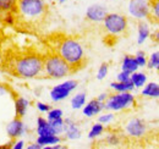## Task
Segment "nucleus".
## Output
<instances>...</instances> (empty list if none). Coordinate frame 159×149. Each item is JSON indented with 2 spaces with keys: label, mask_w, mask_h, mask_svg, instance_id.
Here are the masks:
<instances>
[{
  "label": "nucleus",
  "mask_w": 159,
  "mask_h": 149,
  "mask_svg": "<svg viewBox=\"0 0 159 149\" xmlns=\"http://www.w3.org/2000/svg\"><path fill=\"white\" fill-rule=\"evenodd\" d=\"M147 69L159 72V52H153L147 59Z\"/></svg>",
  "instance_id": "nucleus-27"
},
{
  "label": "nucleus",
  "mask_w": 159,
  "mask_h": 149,
  "mask_svg": "<svg viewBox=\"0 0 159 149\" xmlns=\"http://www.w3.org/2000/svg\"><path fill=\"white\" fill-rule=\"evenodd\" d=\"M135 59H136V61H137V65H139V69L146 67V65H147V59H148V56H147V54H146V52H143V50L137 52L136 55H135Z\"/></svg>",
  "instance_id": "nucleus-30"
},
{
  "label": "nucleus",
  "mask_w": 159,
  "mask_h": 149,
  "mask_svg": "<svg viewBox=\"0 0 159 149\" xmlns=\"http://www.w3.org/2000/svg\"><path fill=\"white\" fill-rule=\"evenodd\" d=\"M137 106V99L132 92H114L109 94L104 102V109L107 111L120 112L129 111Z\"/></svg>",
  "instance_id": "nucleus-6"
},
{
  "label": "nucleus",
  "mask_w": 159,
  "mask_h": 149,
  "mask_svg": "<svg viewBox=\"0 0 159 149\" xmlns=\"http://www.w3.org/2000/svg\"><path fill=\"white\" fill-rule=\"evenodd\" d=\"M109 86H110V89H111L113 92H118V93H119V92H132V91L135 89V87H134L131 79H130V81H126V82L114 81V82H111Z\"/></svg>",
  "instance_id": "nucleus-22"
},
{
  "label": "nucleus",
  "mask_w": 159,
  "mask_h": 149,
  "mask_svg": "<svg viewBox=\"0 0 159 149\" xmlns=\"http://www.w3.org/2000/svg\"><path fill=\"white\" fill-rule=\"evenodd\" d=\"M151 25L146 20H141L137 22V44L146 43L151 37Z\"/></svg>",
  "instance_id": "nucleus-15"
},
{
  "label": "nucleus",
  "mask_w": 159,
  "mask_h": 149,
  "mask_svg": "<svg viewBox=\"0 0 159 149\" xmlns=\"http://www.w3.org/2000/svg\"><path fill=\"white\" fill-rule=\"evenodd\" d=\"M114 120H115V114L113 111H107V110H105V112H103L102 115H99V117H98V122L103 124L105 127L109 126Z\"/></svg>",
  "instance_id": "nucleus-29"
},
{
  "label": "nucleus",
  "mask_w": 159,
  "mask_h": 149,
  "mask_svg": "<svg viewBox=\"0 0 159 149\" xmlns=\"http://www.w3.org/2000/svg\"><path fill=\"white\" fill-rule=\"evenodd\" d=\"M36 106H37L38 111L43 112V114H47V112L52 109V106H50L49 104H47V103H42V102H38V103L36 104Z\"/></svg>",
  "instance_id": "nucleus-33"
},
{
  "label": "nucleus",
  "mask_w": 159,
  "mask_h": 149,
  "mask_svg": "<svg viewBox=\"0 0 159 149\" xmlns=\"http://www.w3.org/2000/svg\"><path fill=\"white\" fill-rule=\"evenodd\" d=\"M141 95L143 98L159 99V83L158 82H147L141 88Z\"/></svg>",
  "instance_id": "nucleus-17"
},
{
  "label": "nucleus",
  "mask_w": 159,
  "mask_h": 149,
  "mask_svg": "<svg viewBox=\"0 0 159 149\" xmlns=\"http://www.w3.org/2000/svg\"><path fill=\"white\" fill-rule=\"evenodd\" d=\"M108 74H109V62H103L97 71V79L103 81L108 76Z\"/></svg>",
  "instance_id": "nucleus-31"
},
{
  "label": "nucleus",
  "mask_w": 159,
  "mask_h": 149,
  "mask_svg": "<svg viewBox=\"0 0 159 149\" xmlns=\"http://www.w3.org/2000/svg\"><path fill=\"white\" fill-rule=\"evenodd\" d=\"M79 86V82L75 81V79H67V81H64L62 83H59L57 86H54L50 92V99L54 102V103H59L65 100L66 98H69V95L72 93Z\"/></svg>",
  "instance_id": "nucleus-8"
},
{
  "label": "nucleus",
  "mask_w": 159,
  "mask_h": 149,
  "mask_svg": "<svg viewBox=\"0 0 159 149\" xmlns=\"http://www.w3.org/2000/svg\"><path fill=\"white\" fill-rule=\"evenodd\" d=\"M6 133L10 139H17L19 137L23 136L26 133V127L23 125V121L20 117H14L6 126Z\"/></svg>",
  "instance_id": "nucleus-12"
},
{
  "label": "nucleus",
  "mask_w": 159,
  "mask_h": 149,
  "mask_svg": "<svg viewBox=\"0 0 159 149\" xmlns=\"http://www.w3.org/2000/svg\"><path fill=\"white\" fill-rule=\"evenodd\" d=\"M107 131V127L100 124V122H96L94 125H92V127L88 131V138L92 139V141H96L98 139L100 136H103V133Z\"/></svg>",
  "instance_id": "nucleus-24"
},
{
  "label": "nucleus",
  "mask_w": 159,
  "mask_h": 149,
  "mask_svg": "<svg viewBox=\"0 0 159 149\" xmlns=\"http://www.w3.org/2000/svg\"><path fill=\"white\" fill-rule=\"evenodd\" d=\"M107 14H108V10L105 6L100 4H93L87 7L84 17H86V21L91 23H102Z\"/></svg>",
  "instance_id": "nucleus-11"
},
{
  "label": "nucleus",
  "mask_w": 159,
  "mask_h": 149,
  "mask_svg": "<svg viewBox=\"0 0 159 149\" xmlns=\"http://www.w3.org/2000/svg\"><path fill=\"white\" fill-rule=\"evenodd\" d=\"M47 48L64 59L72 70V74L79 72L87 64L84 48L77 38L65 34H50L44 40Z\"/></svg>",
  "instance_id": "nucleus-3"
},
{
  "label": "nucleus",
  "mask_w": 159,
  "mask_h": 149,
  "mask_svg": "<svg viewBox=\"0 0 159 149\" xmlns=\"http://www.w3.org/2000/svg\"><path fill=\"white\" fill-rule=\"evenodd\" d=\"M102 27L108 38H120L129 32V19L118 12H108L102 22Z\"/></svg>",
  "instance_id": "nucleus-5"
},
{
  "label": "nucleus",
  "mask_w": 159,
  "mask_h": 149,
  "mask_svg": "<svg viewBox=\"0 0 159 149\" xmlns=\"http://www.w3.org/2000/svg\"><path fill=\"white\" fill-rule=\"evenodd\" d=\"M148 1H149V9H151L148 20L159 25V0H148Z\"/></svg>",
  "instance_id": "nucleus-26"
},
{
  "label": "nucleus",
  "mask_w": 159,
  "mask_h": 149,
  "mask_svg": "<svg viewBox=\"0 0 159 149\" xmlns=\"http://www.w3.org/2000/svg\"><path fill=\"white\" fill-rule=\"evenodd\" d=\"M4 15H5V12H2V11L0 10V23H1V21H2V17H4Z\"/></svg>",
  "instance_id": "nucleus-40"
},
{
  "label": "nucleus",
  "mask_w": 159,
  "mask_h": 149,
  "mask_svg": "<svg viewBox=\"0 0 159 149\" xmlns=\"http://www.w3.org/2000/svg\"><path fill=\"white\" fill-rule=\"evenodd\" d=\"M2 59H4V47H2V42L0 40V71L2 66Z\"/></svg>",
  "instance_id": "nucleus-38"
},
{
  "label": "nucleus",
  "mask_w": 159,
  "mask_h": 149,
  "mask_svg": "<svg viewBox=\"0 0 159 149\" xmlns=\"http://www.w3.org/2000/svg\"><path fill=\"white\" fill-rule=\"evenodd\" d=\"M62 115H64V112L61 109L59 108H52L49 111L47 112V119H48V121H52V120H55V119H59V117H62Z\"/></svg>",
  "instance_id": "nucleus-32"
},
{
  "label": "nucleus",
  "mask_w": 159,
  "mask_h": 149,
  "mask_svg": "<svg viewBox=\"0 0 159 149\" xmlns=\"http://www.w3.org/2000/svg\"><path fill=\"white\" fill-rule=\"evenodd\" d=\"M61 141H62V138L60 137L59 134H47V136H38L36 142L39 144L42 148H44V147H48V146H53V144L60 143Z\"/></svg>",
  "instance_id": "nucleus-20"
},
{
  "label": "nucleus",
  "mask_w": 159,
  "mask_h": 149,
  "mask_svg": "<svg viewBox=\"0 0 159 149\" xmlns=\"http://www.w3.org/2000/svg\"><path fill=\"white\" fill-rule=\"evenodd\" d=\"M50 124V127L53 132L55 134H62L64 133V129H65V122H64V119L62 117H59V119H55V120H52L49 121Z\"/></svg>",
  "instance_id": "nucleus-28"
},
{
  "label": "nucleus",
  "mask_w": 159,
  "mask_h": 149,
  "mask_svg": "<svg viewBox=\"0 0 159 149\" xmlns=\"http://www.w3.org/2000/svg\"><path fill=\"white\" fill-rule=\"evenodd\" d=\"M130 79H131V82H132L135 89L142 88V87L148 82V77H147V74H144V72H142V71H139V70L131 74Z\"/></svg>",
  "instance_id": "nucleus-21"
},
{
  "label": "nucleus",
  "mask_w": 159,
  "mask_h": 149,
  "mask_svg": "<svg viewBox=\"0 0 159 149\" xmlns=\"http://www.w3.org/2000/svg\"><path fill=\"white\" fill-rule=\"evenodd\" d=\"M130 76L131 74H129V72H126V71H120L119 74H116V81H119V82H126V81H130Z\"/></svg>",
  "instance_id": "nucleus-34"
},
{
  "label": "nucleus",
  "mask_w": 159,
  "mask_h": 149,
  "mask_svg": "<svg viewBox=\"0 0 159 149\" xmlns=\"http://www.w3.org/2000/svg\"><path fill=\"white\" fill-rule=\"evenodd\" d=\"M86 103H87V94L84 93V92H80V93L75 94L71 98V108L74 110L82 109Z\"/></svg>",
  "instance_id": "nucleus-23"
},
{
  "label": "nucleus",
  "mask_w": 159,
  "mask_h": 149,
  "mask_svg": "<svg viewBox=\"0 0 159 149\" xmlns=\"http://www.w3.org/2000/svg\"><path fill=\"white\" fill-rule=\"evenodd\" d=\"M127 10L130 16L137 21L149 19L151 9L148 0H130L127 5Z\"/></svg>",
  "instance_id": "nucleus-9"
},
{
  "label": "nucleus",
  "mask_w": 159,
  "mask_h": 149,
  "mask_svg": "<svg viewBox=\"0 0 159 149\" xmlns=\"http://www.w3.org/2000/svg\"><path fill=\"white\" fill-rule=\"evenodd\" d=\"M1 72L20 79L43 78V54L17 44L4 47Z\"/></svg>",
  "instance_id": "nucleus-1"
},
{
  "label": "nucleus",
  "mask_w": 159,
  "mask_h": 149,
  "mask_svg": "<svg viewBox=\"0 0 159 149\" xmlns=\"http://www.w3.org/2000/svg\"><path fill=\"white\" fill-rule=\"evenodd\" d=\"M124 139L130 141H141L148 134V125L143 119L131 117L125 122L124 126Z\"/></svg>",
  "instance_id": "nucleus-7"
},
{
  "label": "nucleus",
  "mask_w": 159,
  "mask_h": 149,
  "mask_svg": "<svg viewBox=\"0 0 159 149\" xmlns=\"http://www.w3.org/2000/svg\"><path fill=\"white\" fill-rule=\"evenodd\" d=\"M65 122V129H64V133L65 138L69 141H76L80 139L82 136V131L80 129V126L77 125V122L72 119V117H66L64 119Z\"/></svg>",
  "instance_id": "nucleus-13"
},
{
  "label": "nucleus",
  "mask_w": 159,
  "mask_h": 149,
  "mask_svg": "<svg viewBox=\"0 0 159 149\" xmlns=\"http://www.w3.org/2000/svg\"><path fill=\"white\" fill-rule=\"evenodd\" d=\"M25 148V142L23 141H16L15 144L12 146V149H22Z\"/></svg>",
  "instance_id": "nucleus-37"
},
{
  "label": "nucleus",
  "mask_w": 159,
  "mask_h": 149,
  "mask_svg": "<svg viewBox=\"0 0 159 149\" xmlns=\"http://www.w3.org/2000/svg\"><path fill=\"white\" fill-rule=\"evenodd\" d=\"M4 87H5V91L6 93L10 94L12 100H14V104H15V116L16 117H20V119H23L26 112H27V109L30 106V102L27 99H25L23 97H21L20 94L17 93L11 86L6 84V83H2Z\"/></svg>",
  "instance_id": "nucleus-10"
},
{
  "label": "nucleus",
  "mask_w": 159,
  "mask_h": 149,
  "mask_svg": "<svg viewBox=\"0 0 159 149\" xmlns=\"http://www.w3.org/2000/svg\"><path fill=\"white\" fill-rule=\"evenodd\" d=\"M37 134L38 136H47V134H55L52 127H50V124L48 121V119L43 117V116H39L37 119Z\"/></svg>",
  "instance_id": "nucleus-19"
},
{
  "label": "nucleus",
  "mask_w": 159,
  "mask_h": 149,
  "mask_svg": "<svg viewBox=\"0 0 159 149\" xmlns=\"http://www.w3.org/2000/svg\"><path fill=\"white\" fill-rule=\"evenodd\" d=\"M70 74H72L71 67L57 53L48 49V52L43 54V78L62 79Z\"/></svg>",
  "instance_id": "nucleus-4"
},
{
  "label": "nucleus",
  "mask_w": 159,
  "mask_h": 149,
  "mask_svg": "<svg viewBox=\"0 0 159 149\" xmlns=\"http://www.w3.org/2000/svg\"><path fill=\"white\" fill-rule=\"evenodd\" d=\"M20 0H0V10L2 12L15 14L17 10V4Z\"/></svg>",
  "instance_id": "nucleus-25"
},
{
  "label": "nucleus",
  "mask_w": 159,
  "mask_h": 149,
  "mask_svg": "<svg viewBox=\"0 0 159 149\" xmlns=\"http://www.w3.org/2000/svg\"><path fill=\"white\" fill-rule=\"evenodd\" d=\"M103 142L108 147H119V146H121L125 142V139H124V136H122L121 132H119V131L116 130H113V131H108V133L104 137Z\"/></svg>",
  "instance_id": "nucleus-16"
},
{
  "label": "nucleus",
  "mask_w": 159,
  "mask_h": 149,
  "mask_svg": "<svg viewBox=\"0 0 159 149\" xmlns=\"http://www.w3.org/2000/svg\"><path fill=\"white\" fill-rule=\"evenodd\" d=\"M27 149H42V147H40L39 144L36 142V143H32V144H30V146H27L26 147Z\"/></svg>",
  "instance_id": "nucleus-39"
},
{
  "label": "nucleus",
  "mask_w": 159,
  "mask_h": 149,
  "mask_svg": "<svg viewBox=\"0 0 159 149\" xmlns=\"http://www.w3.org/2000/svg\"><path fill=\"white\" fill-rule=\"evenodd\" d=\"M149 39H152V42H153V43L159 44V29H156L154 32H152Z\"/></svg>",
  "instance_id": "nucleus-35"
},
{
  "label": "nucleus",
  "mask_w": 159,
  "mask_h": 149,
  "mask_svg": "<svg viewBox=\"0 0 159 149\" xmlns=\"http://www.w3.org/2000/svg\"><path fill=\"white\" fill-rule=\"evenodd\" d=\"M104 103L99 102L97 98L89 100L86 103L82 108V115L86 117H94L96 115H99L102 111H104Z\"/></svg>",
  "instance_id": "nucleus-14"
},
{
  "label": "nucleus",
  "mask_w": 159,
  "mask_h": 149,
  "mask_svg": "<svg viewBox=\"0 0 159 149\" xmlns=\"http://www.w3.org/2000/svg\"><path fill=\"white\" fill-rule=\"evenodd\" d=\"M139 67L137 65V61L135 59V55H125L122 57V61H121V70L122 71H126L129 74H132L135 71H137Z\"/></svg>",
  "instance_id": "nucleus-18"
},
{
  "label": "nucleus",
  "mask_w": 159,
  "mask_h": 149,
  "mask_svg": "<svg viewBox=\"0 0 159 149\" xmlns=\"http://www.w3.org/2000/svg\"><path fill=\"white\" fill-rule=\"evenodd\" d=\"M14 16L12 27L16 31L34 34L45 28L50 16V6L45 0H20Z\"/></svg>",
  "instance_id": "nucleus-2"
},
{
  "label": "nucleus",
  "mask_w": 159,
  "mask_h": 149,
  "mask_svg": "<svg viewBox=\"0 0 159 149\" xmlns=\"http://www.w3.org/2000/svg\"><path fill=\"white\" fill-rule=\"evenodd\" d=\"M67 0H59V4H65Z\"/></svg>",
  "instance_id": "nucleus-41"
},
{
  "label": "nucleus",
  "mask_w": 159,
  "mask_h": 149,
  "mask_svg": "<svg viewBox=\"0 0 159 149\" xmlns=\"http://www.w3.org/2000/svg\"><path fill=\"white\" fill-rule=\"evenodd\" d=\"M109 94L110 93H108V92H104V93H100L98 97H97V99L99 100V102H102V103H104L107 99H108V97H109Z\"/></svg>",
  "instance_id": "nucleus-36"
}]
</instances>
